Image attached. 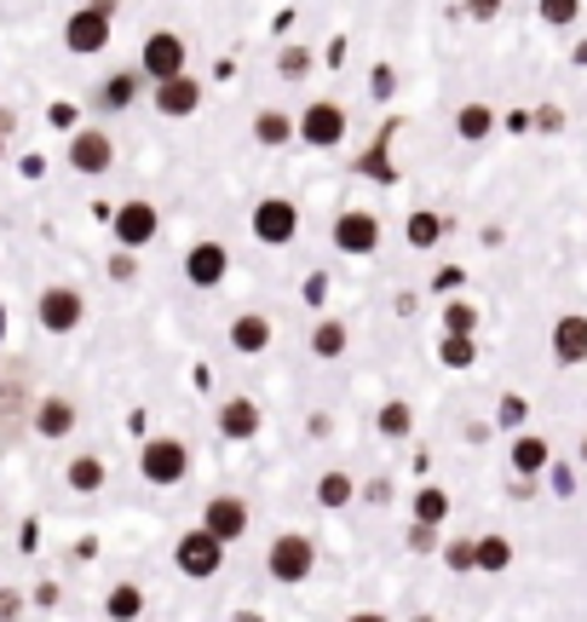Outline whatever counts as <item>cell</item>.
<instances>
[{
    "label": "cell",
    "instance_id": "obj_1",
    "mask_svg": "<svg viewBox=\"0 0 587 622\" xmlns=\"http://www.w3.org/2000/svg\"><path fill=\"white\" fill-rule=\"evenodd\" d=\"M138 473H145V484H156V490H173V484H185L190 473V449L185 438H173V433H156L138 444Z\"/></svg>",
    "mask_w": 587,
    "mask_h": 622
},
{
    "label": "cell",
    "instance_id": "obj_2",
    "mask_svg": "<svg viewBox=\"0 0 587 622\" xmlns=\"http://www.w3.org/2000/svg\"><path fill=\"white\" fill-rule=\"evenodd\" d=\"M265 571H271L276 582H283V587H300L311 571H317V542L300 536V531L276 536V542L265 547Z\"/></svg>",
    "mask_w": 587,
    "mask_h": 622
},
{
    "label": "cell",
    "instance_id": "obj_3",
    "mask_svg": "<svg viewBox=\"0 0 587 622\" xmlns=\"http://www.w3.org/2000/svg\"><path fill=\"white\" fill-rule=\"evenodd\" d=\"M35 318H41L47 334H76L81 318H87V300L76 283H47L41 294H35Z\"/></svg>",
    "mask_w": 587,
    "mask_h": 622
},
{
    "label": "cell",
    "instance_id": "obj_4",
    "mask_svg": "<svg viewBox=\"0 0 587 622\" xmlns=\"http://www.w3.org/2000/svg\"><path fill=\"white\" fill-rule=\"evenodd\" d=\"M294 138L311 150H334L340 138H345V110L334 98H317V104H305V110L294 116Z\"/></svg>",
    "mask_w": 587,
    "mask_h": 622
},
{
    "label": "cell",
    "instance_id": "obj_5",
    "mask_svg": "<svg viewBox=\"0 0 587 622\" xmlns=\"http://www.w3.org/2000/svg\"><path fill=\"white\" fill-rule=\"evenodd\" d=\"M248 225H254V236L265 242V249H288V242L300 236V207L288 196H260Z\"/></svg>",
    "mask_w": 587,
    "mask_h": 622
},
{
    "label": "cell",
    "instance_id": "obj_6",
    "mask_svg": "<svg viewBox=\"0 0 587 622\" xmlns=\"http://www.w3.org/2000/svg\"><path fill=\"white\" fill-rule=\"evenodd\" d=\"M63 162H69V173H87V179L110 173V162H116L110 133H104V127H76V133H69V145H63Z\"/></svg>",
    "mask_w": 587,
    "mask_h": 622
},
{
    "label": "cell",
    "instance_id": "obj_7",
    "mask_svg": "<svg viewBox=\"0 0 587 622\" xmlns=\"http://www.w3.org/2000/svg\"><path fill=\"white\" fill-rule=\"evenodd\" d=\"M138 76H145V81L185 76V35H173V29L145 35V47H138Z\"/></svg>",
    "mask_w": 587,
    "mask_h": 622
},
{
    "label": "cell",
    "instance_id": "obj_8",
    "mask_svg": "<svg viewBox=\"0 0 587 622\" xmlns=\"http://www.w3.org/2000/svg\"><path fill=\"white\" fill-rule=\"evenodd\" d=\"M173 565H179L185 576H196V582H207V576H219V565H225V542H214L196 525V531H185L179 542H173Z\"/></svg>",
    "mask_w": 587,
    "mask_h": 622
},
{
    "label": "cell",
    "instance_id": "obj_9",
    "mask_svg": "<svg viewBox=\"0 0 587 622\" xmlns=\"http://www.w3.org/2000/svg\"><path fill=\"white\" fill-rule=\"evenodd\" d=\"M248 525H254V513H248V502L242 496H207V507H202V531L214 536V542H242L248 536Z\"/></svg>",
    "mask_w": 587,
    "mask_h": 622
},
{
    "label": "cell",
    "instance_id": "obj_10",
    "mask_svg": "<svg viewBox=\"0 0 587 622\" xmlns=\"http://www.w3.org/2000/svg\"><path fill=\"white\" fill-rule=\"evenodd\" d=\"M150 104H156V116H167V122H190L196 110H202V81L190 76H167V81H150Z\"/></svg>",
    "mask_w": 587,
    "mask_h": 622
},
{
    "label": "cell",
    "instance_id": "obj_11",
    "mask_svg": "<svg viewBox=\"0 0 587 622\" xmlns=\"http://www.w3.org/2000/svg\"><path fill=\"white\" fill-rule=\"evenodd\" d=\"M110 231H116V249H150V242L162 236V214L150 202H121L116 207V220H110Z\"/></svg>",
    "mask_w": 587,
    "mask_h": 622
},
{
    "label": "cell",
    "instance_id": "obj_12",
    "mask_svg": "<svg viewBox=\"0 0 587 622\" xmlns=\"http://www.w3.org/2000/svg\"><path fill=\"white\" fill-rule=\"evenodd\" d=\"M110 23H116V18H104V12H92V7H76V12L63 18V47L76 52V58H92V52L110 47Z\"/></svg>",
    "mask_w": 587,
    "mask_h": 622
},
{
    "label": "cell",
    "instance_id": "obj_13",
    "mask_svg": "<svg viewBox=\"0 0 587 622\" xmlns=\"http://www.w3.org/2000/svg\"><path fill=\"white\" fill-rule=\"evenodd\" d=\"M334 249H340L345 260H369V254L380 249V220L363 214V207H345V214L334 220Z\"/></svg>",
    "mask_w": 587,
    "mask_h": 622
},
{
    "label": "cell",
    "instance_id": "obj_14",
    "mask_svg": "<svg viewBox=\"0 0 587 622\" xmlns=\"http://www.w3.org/2000/svg\"><path fill=\"white\" fill-rule=\"evenodd\" d=\"M231 276V249L225 242H196V249H185V283L190 289H219Z\"/></svg>",
    "mask_w": 587,
    "mask_h": 622
},
{
    "label": "cell",
    "instance_id": "obj_15",
    "mask_svg": "<svg viewBox=\"0 0 587 622\" xmlns=\"http://www.w3.org/2000/svg\"><path fill=\"white\" fill-rule=\"evenodd\" d=\"M76 421H81V409L69 404L63 392H47L41 404L29 409V427L41 433V438H69V433H76Z\"/></svg>",
    "mask_w": 587,
    "mask_h": 622
},
{
    "label": "cell",
    "instance_id": "obj_16",
    "mask_svg": "<svg viewBox=\"0 0 587 622\" xmlns=\"http://www.w3.org/2000/svg\"><path fill=\"white\" fill-rule=\"evenodd\" d=\"M214 421H219V433H225L231 444H248V438H260L265 415H260V404H254V398H225Z\"/></svg>",
    "mask_w": 587,
    "mask_h": 622
},
{
    "label": "cell",
    "instance_id": "obj_17",
    "mask_svg": "<svg viewBox=\"0 0 587 622\" xmlns=\"http://www.w3.org/2000/svg\"><path fill=\"white\" fill-rule=\"evenodd\" d=\"M507 461H512V473H518V478H541V473L552 467V444H547L541 433H512Z\"/></svg>",
    "mask_w": 587,
    "mask_h": 622
},
{
    "label": "cell",
    "instance_id": "obj_18",
    "mask_svg": "<svg viewBox=\"0 0 587 622\" xmlns=\"http://www.w3.org/2000/svg\"><path fill=\"white\" fill-rule=\"evenodd\" d=\"M552 358L565 369L587 363V311H565V318L552 323Z\"/></svg>",
    "mask_w": 587,
    "mask_h": 622
},
{
    "label": "cell",
    "instance_id": "obj_19",
    "mask_svg": "<svg viewBox=\"0 0 587 622\" xmlns=\"http://www.w3.org/2000/svg\"><path fill=\"white\" fill-rule=\"evenodd\" d=\"M271 340H276V329H271L265 311H242V318H231V352H242V358H260Z\"/></svg>",
    "mask_w": 587,
    "mask_h": 622
},
{
    "label": "cell",
    "instance_id": "obj_20",
    "mask_svg": "<svg viewBox=\"0 0 587 622\" xmlns=\"http://www.w3.org/2000/svg\"><path fill=\"white\" fill-rule=\"evenodd\" d=\"M138 87H145V76H138V69H116V76H104V87H98V110H110V116L133 110V104H138Z\"/></svg>",
    "mask_w": 587,
    "mask_h": 622
},
{
    "label": "cell",
    "instance_id": "obj_21",
    "mask_svg": "<svg viewBox=\"0 0 587 622\" xmlns=\"http://www.w3.org/2000/svg\"><path fill=\"white\" fill-rule=\"evenodd\" d=\"M345 346H352V329H345L340 318H323V323H311V358L334 363V358H345Z\"/></svg>",
    "mask_w": 587,
    "mask_h": 622
},
{
    "label": "cell",
    "instance_id": "obj_22",
    "mask_svg": "<svg viewBox=\"0 0 587 622\" xmlns=\"http://www.w3.org/2000/svg\"><path fill=\"white\" fill-rule=\"evenodd\" d=\"M443 231H449V220L443 214H432V207H421V214H409L403 220V242H409V249H438V242H443Z\"/></svg>",
    "mask_w": 587,
    "mask_h": 622
},
{
    "label": "cell",
    "instance_id": "obj_23",
    "mask_svg": "<svg viewBox=\"0 0 587 622\" xmlns=\"http://www.w3.org/2000/svg\"><path fill=\"white\" fill-rule=\"evenodd\" d=\"M104 616H110V622H138V616H145V587L116 582L110 594H104Z\"/></svg>",
    "mask_w": 587,
    "mask_h": 622
},
{
    "label": "cell",
    "instance_id": "obj_24",
    "mask_svg": "<svg viewBox=\"0 0 587 622\" xmlns=\"http://www.w3.org/2000/svg\"><path fill=\"white\" fill-rule=\"evenodd\" d=\"M254 145H265V150L294 145V116L288 110H260L254 116Z\"/></svg>",
    "mask_w": 587,
    "mask_h": 622
},
{
    "label": "cell",
    "instance_id": "obj_25",
    "mask_svg": "<svg viewBox=\"0 0 587 622\" xmlns=\"http://www.w3.org/2000/svg\"><path fill=\"white\" fill-rule=\"evenodd\" d=\"M507 565H512V542L507 536H472V571L501 576Z\"/></svg>",
    "mask_w": 587,
    "mask_h": 622
},
{
    "label": "cell",
    "instance_id": "obj_26",
    "mask_svg": "<svg viewBox=\"0 0 587 622\" xmlns=\"http://www.w3.org/2000/svg\"><path fill=\"white\" fill-rule=\"evenodd\" d=\"M104 478H110V473H104L98 456H76V461L63 467V484H69L76 496H98V490H104Z\"/></svg>",
    "mask_w": 587,
    "mask_h": 622
},
{
    "label": "cell",
    "instance_id": "obj_27",
    "mask_svg": "<svg viewBox=\"0 0 587 622\" xmlns=\"http://www.w3.org/2000/svg\"><path fill=\"white\" fill-rule=\"evenodd\" d=\"M456 133L467 138V145H483V138L496 133V110H490V104H461V110H456Z\"/></svg>",
    "mask_w": 587,
    "mask_h": 622
},
{
    "label": "cell",
    "instance_id": "obj_28",
    "mask_svg": "<svg viewBox=\"0 0 587 622\" xmlns=\"http://www.w3.org/2000/svg\"><path fill=\"white\" fill-rule=\"evenodd\" d=\"M352 496H358V478H352V473H340V467H329V473L317 478V502H323L329 513H340V507H352Z\"/></svg>",
    "mask_w": 587,
    "mask_h": 622
},
{
    "label": "cell",
    "instance_id": "obj_29",
    "mask_svg": "<svg viewBox=\"0 0 587 622\" xmlns=\"http://www.w3.org/2000/svg\"><path fill=\"white\" fill-rule=\"evenodd\" d=\"M374 427H380V438H409V433H414V409H409L403 398H392V404H380Z\"/></svg>",
    "mask_w": 587,
    "mask_h": 622
},
{
    "label": "cell",
    "instance_id": "obj_30",
    "mask_svg": "<svg viewBox=\"0 0 587 622\" xmlns=\"http://www.w3.org/2000/svg\"><path fill=\"white\" fill-rule=\"evenodd\" d=\"M438 358H443L449 369H472V363H478V340H472V334H443V340H438Z\"/></svg>",
    "mask_w": 587,
    "mask_h": 622
},
{
    "label": "cell",
    "instance_id": "obj_31",
    "mask_svg": "<svg viewBox=\"0 0 587 622\" xmlns=\"http://www.w3.org/2000/svg\"><path fill=\"white\" fill-rule=\"evenodd\" d=\"M443 518H449V496L438 490V484L414 490V525H443Z\"/></svg>",
    "mask_w": 587,
    "mask_h": 622
},
{
    "label": "cell",
    "instance_id": "obj_32",
    "mask_svg": "<svg viewBox=\"0 0 587 622\" xmlns=\"http://www.w3.org/2000/svg\"><path fill=\"white\" fill-rule=\"evenodd\" d=\"M443 334H478V305L472 300H449L443 305Z\"/></svg>",
    "mask_w": 587,
    "mask_h": 622
},
{
    "label": "cell",
    "instance_id": "obj_33",
    "mask_svg": "<svg viewBox=\"0 0 587 622\" xmlns=\"http://www.w3.org/2000/svg\"><path fill=\"white\" fill-rule=\"evenodd\" d=\"M525 421H530V404L518 398V392H507V398L496 404V427H507V433H525Z\"/></svg>",
    "mask_w": 587,
    "mask_h": 622
},
{
    "label": "cell",
    "instance_id": "obj_34",
    "mask_svg": "<svg viewBox=\"0 0 587 622\" xmlns=\"http://www.w3.org/2000/svg\"><path fill=\"white\" fill-rule=\"evenodd\" d=\"M541 23H552V29H570L576 18H581V0H541Z\"/></svg>",
    "mask_w": 587,
    "mask_h": 622
},
{
    "label": "cell",
    "instance_id": "obj_35",
    "mask_svg": "<svg viewBox=\"0 0 587 622\" xmlns=\"http://www.w3.org/2000/svg\"><path fill=\"white\" fill-rule=\"evenodd\" d=\"M276 76L305 81V76H311V52H305V47H283V52H276Z\"/></svg>",
    "mask_w": 587,
    "mask_h": 622
},
{
    "label": "cell",
    "instance_id": "obj_36",
    "mask_svg": "<svg viewBox=\"0 0 587 622\" xmlns=\"http://www.w3.org/2000/svg\"><path fill=\"white\" fill-rule=\"evenodd\" d=\"M358 173H363V179H380V185H392V179H398V173H392V162H387V150H380V145L358 156Z\"/></svg>",
    "mask_w": 587,
    "mask_h": 622
},
{
    "label": "cell",
    "instance_id": "obj_37",
    "mask_svg": "<svg viewBox=\"0 0 587 622\" xmlns=\"http://www.w3.org/2000/svg\"><path fill=\"white\" fill-rule=\"evenodd\" d=\"M438 560H443L449 571H472V536H461V542H443V547H438Z\"/></svg>",
    "mask_w": 587,
    "mask_h": 622
},
{
    "label": "cell",
    "instance_id": "obj_38",
    "mask_svg": "<svg viewBox=\"0 0 587 622\" xmlns=\"http://www.w3.org/2000/svg\"><path fill=\"white\" fill-rule=\"evenodd\" d=\"M409 547L414 553H438L443 542H438V525H414V518H409Z\"/></svg>",
    "mask_w": 587,
    "mask_h": 622
},
{
    "label": "cell",
    "instance_id": "obj_39",
    "mask_svg": "<svg viewBox=\"0 0 587 622\" xmlns=\"http://www.w3.org/2000/svg\"><path fill=\"white\" fill-rule=\"evenodd\" d=\"M110 276H116V283H133V276H138V254L133 249H116L110 254Z\"/></svg>",
    "mask_w": 587,
    "mask_h": 622
},
{
    "label": "cell",
    "instance_id": "obj_40",
    "mask_svg": "<svg viewBox=\"0 0 587 622\" xmlns=\"http://www.w3.org/2000/svg\"><path fill=\"white\" fill-rule=\"evenodd\" d=\"M530 127H536V133H559V127H565V110H559V104H541V110L530 116Z\"/></svg>",
    "mask_w": 587,
    "mask_h": 622
},
{
    "label": "cell",
    "instance_id": "obj_41",
    "mask_svg": "<svg viewBox=\"0 0 587 622\" xmlns=\"http://www.w3.org/2000/svg\"><path fill=\"white\" fill-rule=\"evenodd\" d=\"M501 7H507V0H467V18L472 23H490V18H501Z\"/></svg>",
    "mask_w": 587,
    "mask_h": 622
},
{
    "label": "cell",
    "instance_id": "obj_42",
    "mask_svg": "<svg viewBox=\"0 0 587 622\" xmlns=\"http://www.w3.org/2000/svg\"><path fill=\"white\" fill-rule=\"evenodd\" d=\"M23 616V594L18 587H0V622H18Z\"/></svg>",
    "mask_w": 587,
    "mask_h": 622
},
{
    "label": "cell",
    "instance_id": "obj_43",
    "mask_svg": "<svg viewBox=\"0 0 587 622\" xmlns=\"http://www.w3.org/2000/svg\"><path fill=\"white\" fill-rule=\"evenodd\" d=\"M305 300H311V305H323V300H329V276H323V271H317V276H305Z\"/></svg>",
    "mask_w": 587,
    "mask_h": 622
},
{
    "label": "cell",
    "instance_id": "obj_44",
    "mask_svg": "<svg viewBox=\"0 0 587 622\" xmlns=\"http://www.w3.org/2000/svg\"><path fill=\"white\" fill-rule=\"evenodd\" d=\"M547 473H552V490L570 496V467H547Z\"/></svg>",
    "mask_w": 587,
    "mask_h": 622
},
{
    "label": "cell",
    "instance_id": "obj_45",
    "mask_svg": "<svg viewBox=\"0 0 587 622\" xmlns=\"http://www.w3.org/2000/svg\"><path fill=\"white\" fill-rule=\"evenodd\" d=\"M12 122H18L12 110H0V156H7V133H12Z\"/></svg>",
    "mask_w": 587,
    "mask_h": 622
},
{
    "label": "cell",
    "instance_id": "obj_46",
    "mask_svg": "<svg viewBox=\"0 0 587 622\" xmlns=\"http://www.w3.org/2000/svg\"><path fill=\"white\" fill-rule=\"evenodd\" d=\"M87 7H92V12H104V18H116V7H121V0H87Z\"/></svg>",
    "mask_w": 587,
    "mask_h": 622
},
{
    "label": "cell",
    "instance_id": "obj_47",
    "mask_svg": "<svg viewBox=\"0 0 587 622\" xmlns=\"http://www.w3.org/2000/svg\"><path fill=\"white\" fill-rule=\"evenodd\" d=\"M345 622H392V616H380V611H352Z\"/></svg>",
    "mask_w": 587,
    "mask_h": 622
},
{
    "label": "cell",
    "instance_id": "obj_48",
    "mask_svg": "<svg viewBox=\"0 0 587 622\" xmlns=\"http://www.w3.org/2000/svg\"><path fill=\"white\" fill-rule=\"evenodd\" d=\"M576 461H581V467H587V438H581V444H576Z\"/></svg>",
    "mask_w": 587,
    "mask_h": 622
},
{
    "label": "cell",
    "instance_id": "obj_49",
    "mask_svg": "<svg viewBox=\"0 0 587 622\" xmlns=\"http://www.w3.org/2000/svg\"><path fill=\"white\" fill-rule=\"evenodd\" d=\"M0 334H7V305H0Z\"/></svg>",
    "mask_w": 587,
    "mask_h": 622
},
{
    "label": "cell",
    "instance_id": "obj_50",
    "mask_svg": "<svg viewBox=\"0 0 587 622\" xmlns=\"http://www.w3.org/2000/svg\"><path fill=\"white\" fill-rule=\"evenodd\" d=\"M409 622H438V616H409Z\"/></svg>",
    "mask_w": 587,
    "mask_h": 622
}]
</instances>
